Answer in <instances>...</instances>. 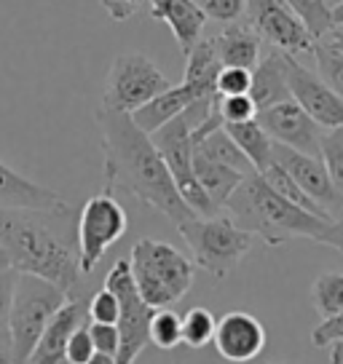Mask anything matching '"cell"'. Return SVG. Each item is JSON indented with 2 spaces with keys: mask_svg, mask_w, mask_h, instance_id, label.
<instances>
[{
  "mask_svg": "<svg viewBox=\"0 0 343 364\" xmlns=\"http://www.w3.org/2000/svg\"><path fill=\"white\" fill-rule=\"evenodd\" d=\"M335 341H343V314L322 318L320 324L311 330V343H314L317 348H327V346Z\"/></svg>",
  "mask_w": 343,
  "mask_h": 364,
  "instance_id": "74e56055",
  "label": "cell"
},
{
  "mask_svg": "<svg viewBox=\"0 0 343 364\" xmlns=\"http://www.w3.org/2000/svg\"><path fill=\"white\" fill-rule=\"evenodd\" d=\"M0 364H14L11 338H9V332H6V335H0Z\"/></svg>",
  "mask_w": 343,
  "mask_h": 364,
  "instance_id": "b9f144b4",
  "label": "cell"
},
{
  "mask_svg": "<svg viewBox=\"0 0 343 364\" xmlns=\"http://www.w3.org/2000/svg\"><path fill=\"white\" fill-rule=\"evenodd\" d=\"M250 97L252 102L258 105V110L268 107V105L292 100L290 83H287V62L282 51L268 48L263 57L258 59V65L252 68Z\"/></svg>",
  "mask_w": 343,
  "mask_h": 364,
  "instance_id": "ffe728a7",
  "label": "cell"
},
{
  "mask_svg": "<svg viewBox=\"0 0 343 364\" xmlns=\"http://www.w3.org/2000/svg\"><path fill=\"white\" fill-rule=\"evenodd\" d=\"M260 174H263V180L268 182L271 188H274L276 193L285 196L287 201H292V204H297L300 209H306V212H311V215L322 217V220H332L330 215H324V212H322L320 206L314 204V201H311L309 196H306L303 191H300V188H297L295 180H292V177H290V174H287V171L282 169V166H279L276 161H271V164H268V166H265V169L260 171Z\"/></svg>",
  "mask_w": 343,
  "mask_h": 364,
  "instance_id": "4316f807",
  "label": "cell"
},
{
  "mask_svg": "<svg viewBox=\"0 0 343 364\" xmlns=\"http://www.w3.org/2000/svg\"><path fill=\"white\" fill-rule=\"evenodd\" d=\"M218 318L204 306H194L183 314V343L188 348H204L215 338Z\"/></svg>",
  "mask_w": 343,
  "mask_h": 364,
  "instance_id": "f1b7e54d",
  "label": "cell"
},
{
  "mask_svg": "<svg viewBox=\"0 0 343 364\" xmlns=\"http://www.w3.org/2000/svg\"><path fill=\"white\" fill-rule=\"evenodd\" d=\"M322 244L343 252V217L341 220H332L330 228H327V233H324V239H322Z\"/></svg>",
  "mask_w": 343,
  "mask_h": 364,
  "instance_id": "60d3db41",
  "label": "cell"
},
{
  "mask_svg": "<svg viewBox=\"0 0 343 364\" xmlns=\"http://www.w3.org/2000/svg\"><path fill=\"white\" fill-rule=\"evenodd\" d=\"M65 204L62 193L43 188L14 171L9 164L0 161V206H33V209H48V206Z\"/></svg>",
  "mask_w": 343,
  "mask_h": 364,
  "instance_id": "44dd1931",
  "label": "cell"
},
{
  "mask_svg": "<svg viewBox=\"0 0 343 364\" xmlns=\"http://www.w3.org/2000/svg\"><path fill=\"white\" fill-rule=\"evenodd\" d=\"M126 228H129L126 209L113 193L102 191V193L92 196L75 220L80 271L92 276V271L105 257V252L110 250L115 241L124 239Z\"/></svg>",
  "mask_w": 343,
  "mask_h": 364,
  "instance_id": "9c48e42d",
  "label": "cell"
},
{
  "mask_svg": "<svg viewBox=\"0 0 343 364\" xmlns=\"http://www.w3.org/2000/svg\"><path fill=\"white\" fill-rule=\"evenodd\" d=\"M279 364H282V362H279Z\"/></svg>",
  "mask_w": 343,
  "mask_h": 364,
  "instance_id": "681fc988",
  "label": "cell"
},
{
  "mask_svg": "<svg viewBox=\"0 0 343 364\" xmlns=\"http://www.w3.org/2000/svg\"><path fill=\"white\" fill-rule=\"evenodd\" d=\"M231 139L239 145V150L250 159L252 169L263 171L274 161V139L268 136L263 126L258 124V118L241 121V124H223Z\"/></svg>",
  "mask_w": 343,
  "mask_h": 364,
  "instance_id": "cb8c5ba5",
  "label": "cell"
},
{
  "mask_svg": "<svg viewBox=\"0 0 343 364\" xmlns=\"http://www.w3.org/2000/svg\"><path fill=\"white\" fill-rule=\"evenodd\" d=\"M215 107L223 124H241L258 115V105L252 102L250 94H215Z\"/></svg>",
  "mask_w": 343,
  "mask_h": 364,
  "instance_id": "1f68e13d",
  "label": "cell"
},
{
  "mask_svg": "<svg viewBox=\"0 0 343 364\" xmlns=\"http://www.w3.org/2000/svg\"><path fill=\"white\" fill-rule=\"evenodd\" d=\"M244 19L260 41L271 48L290 54V57H303L311 54L317 38L309 33V27L300 22L285 0H247V14Z\"/></svg>",
  "mask_w": 343,
  "mask_h": 364,
  "instance_id": "8fae6325",
  "label": "cell"
},
{
  "mask_svg": "<svg viewBox=\"0 0 343 364\" xmlns=\"http://www.w3.org/2000/svg\"><path fill=\"white\" fill-rule=\"evenodd\" d=\"M100 3H102V9L107 11V16H110L113 22H126V19H132L148 0H100Z\"/></svg>",
  "mask_w": 343,
  "mask_h": 364,
  "instance_id": "ab89813d",
  "label": "cell"
},
{
  "mask_svg": "<svg viewBox=\"0 0 343 364\" xmlns=\"http://www.w3.org/2000/svg\"><path fill=\"white\" fill-rule=\"evenodd\" d=\"M86 364H115L113 353H102V351H94V356Z\"/></svg>",
  "mask_w": 343,
  "mask_h": 364,
  "instance_id": "f6af8a7d",
  "label": "cell"
},
{
  "mask_svg": "<svg viewBox=\"0 0 343 364\" xmlns=\"http://www.w3.org/2000/svg\"><path fill=\"white\" fill-rule=\"evenodd\" d=\"M16 268L0 271V335L9 332V311H11V297H14V284H16Z\"/></svg>",
  "mask_w": 343,
  "mask_h": 364,
  "instance_id": "f35d334b",
  "label": "cell"
},
{
  "mask_svg": "<svg viewBox=\"0 0 343 364\" xmlns=\"http://www.w3.org/2000/svg\"><path fill=\"white\" fill-rule=\"evenodd\" d=\"M105 287L118 297L121 303V316L115 321L118 327V351H115V364H134L137 356L145 351L150 343L148 324L153 316V308L139 297L129 260H118L105 276Z\"/></svg>",
  "mask_w": 343,
  "mask_h": 364,
  "instance_id": "30bf717a",
  "label": "cell"
},
{
  "mask_svg": "<svg viewBox=\"0 0 343 364\" xmlns=\"http://www.w3.org/2000/svg\"><path fill=\"white\" fill-rule=\"evenodd\" d=\"M252 70L244 68H223L215 83V94H250Z\"/></svg>",
  "mask_w": 343,
  "mask_h": 364,
  "instance_id": "e575fe53",
  "label": "cell"
},
{
  "mask_svg": "<svg viewBox=\"0 0 343 364\" xmlns=\"http://www.w3.org/2000/svg\"><path fill=\"white\" fill-rule=\"evenodd\" d=\"M148 6L150 16L156 22H164L172 30L183 57L201 41L206 16L194 0H148Z\"/></svg>",
  "mask_w": 343,
  "mask_h": 364,
  "instance_id": "e0dca14e",
  "label": "cell"
},
{
  "mask_svg": "<svg viewBox=\"0 0 343 364\" xmlns=\"http://www.w3.org/2000/svg\"><path fill=\"white\" fill-rule=\"evenodd\" d=\"M255 118L274 142L300 150L306 156H320V142L324 129L295 100H285V102L260 107Z\"/></svg>",
  "mask_w": 343,
  "mask_h": 364,
  "instance_id": "5bb4252c",
  "label": "cell"
},
{
  "mask_svg": "<svg viewBox=\"0 0 343 364\" xmlns=\"http://www.w3.org/2000/svg\"><path fill=\"white\" fill-rule=\"evenodd\" d=\"M199 100H206V97H201L199 91L194 89V86H188L185 80H180V83H172L167 91H161V94H156L150 102H145L142 107H137L132 115V121L142 129V132H156L159 126L169 124L172 118H177V115L183 113V110H188L194 102H199Z\"/></svg>",
  "mask_w": 343,
  "mask_h": 364,
  "instance_id": "d6986e66",
  "label": "cell"
},
{
  "mask_svg": "<svg viewBox=\"0 0 343 364\" xmlns=\"http://www.w3.org/2000/svg\"><path fill=\"white\" fill-rule=\"evenodd\" d=\"M268 335L260 318L247 311H231L223 318H218L212 346L218 353L231 364H250L263 353Z\"/></svg>",
  "mask_w": 343,
  "mask_h": 364,
  "instance_id": "9a60e30c",
  "label": "cell"
},
{
  "mask_svg": "<svg viewBox=\"0 0 343 364\" xmlns=\"http://www.w3.org/2000/svg\"><path fill=\"white\" fill-rule=\"evenodd\" d=\"M332 24H335V27H343V0H338V6L332 9Z\"/></svg>",
  "mask_w": 343,
  "mask_h": 364,
  "instance_id": "bcb514c9",
  "label": "cell"
},
{
  "mask_svg": "<svg viewBox=\"0 0 343 364\" xmlns=\"http://www.w3.org/2000/svg\"><path fill=\"white\" fill-rule=\"evenodd\" d=\"M223 65L218 59L212 38H201L199 43L185 54V83L194 86L201 97H215V83Z\"/></svg>",
  "mask_w": 343,
  "mask_h": 364,
  "instance_id": "603a6c76",
  "label": "cell"
},
{
  "mask_svg": "<svg viewBox=\"0 0 343 364\" xmlns=\"http://www.w3.org/2000/svg\"><path fill=\"white\" fill-rule=\"evenodd\" d=\"M9 268H14L11 257H9V252L3 250V244H0V271H9Z\"/></svg>",
  "mask_w": 343,
  "mask_h": 364,
  "instance_id": "7dc6e473",
  "label": "cell"
},
{
  "mask_svg": "<svg viewBox=\"0 0 343 364\" xmlns=\"http://www.w3.org/2000/svg\"><path fill=\"white\" fill-rule=\"evenodd\" d=\"M177 230L191 250L196 268H201L218 282L239 268V262L250 255L255 244V236L236 225L226 212L209 217L194 215L180 223Z\"/></svg>",
  "mask_w": 343,
  "mask_h": 364,
  "instance_id": "8992f818",
  "label": "cell"
},
{
  "mask_svg": "<svg viewBox=\"0 0 343 364\" xmlns=\"http://www.w3.org/2000/svg\"><path fill=\"white\" fill-rule=\"evenodd\" d=\"M169 86L172 80L161 73L153 59L139 51H126L110 62L107 78H105L102 107L134 113L137 107L150 102L156 94L167 91Z\"/></svg>",
  "mask_w": 343,
  "mask_h": 364,
  "instance_id": "ba28073f",
  "label": "cell"
},
{
  "mask_svg": "<svg viewBox=\"0 0 343 364\" xmlns=\"http://www.w3.org/2000/svg\"><path fill=\"white\" fill-rule=\"evenodd\" d=\"M0 244L19 273L43 276L68 297H86V273L78 262L75 215L68 201L48 209L0 206Z\"/></svg>",
  "mask_w": 343,
  "mask_h": 364,
  "instance_id": "7a4b0ae2",
  "label": "cell"
},
{
  "mask_svg": "<svg viewBox=\"0 0 343 364\" xmlns=\"http://www.w3.org/2000/svg\"><path fill=\"white\" fill-rule=\"evenodd\" d=\"M320 41H324V43H330L332 48H338L343 54V27H332L330 33L324 35V38H320Z\"/></svg>",
  "mask_w": 343,
  "mask_h": 364,
  "instance_id": "7bdbcfd3",
  "label": "cell"
},
{
  "mask_svg": "<svg viewBox=\"0 0 343 364\" xmlns=\"http://www.w3.org/2000/svg\"><path fill=\"white\" fill-rule=\"evenodd\" d=\"M194 174L196 180H199V185L204 188V193L209 196V201L218 206L220 212H223V206L228 201V196L236 191V185L247 177L244 171L226 166L220 161L206 159V156L196 153V150H194Z\"/></svg>",
  "mask_w": 343,
  "mask_h": 364,
  "instance_id": "7402d4cb",
  "label": "cell"
},
{
  "mask_svg": "<svg viewBox=\"0 0 343 364\" xmlns=\"http://www.w3.org/2000/svg\"><path fill=\"white\" fill-rule=\"evenodd\" d=\"M287 6L300 16V22L309 27V33L320 41L330 33L332 27V9L338 0H287Z\"/></svg>",
  "mask_w": 343,
  "mask_h": 364,
  "instance_id": "484cf974",
  "label": "cell"
},
{
  "mask_svg": "<svg viewBox=\"0 0 343 364\" xmlns=\"http://www.w3.org/2000/svg\"><path fill=\"white\" fill-rule=\"evenodd\" d=\"M68 300L62 287L51 284L43 276L19 273L14 284L11 311H9V338H11L14 364H27L41 332L46 330L48 318Z\"/></svg>",
  "mask_w": 343,
  "mask_h": 364,
  "instance_id": "52a82bcc",
  "label": "cell"
},
{
  "mask_svg": "<svg viewBox=\"0 0 343 364\" xmlns=\"http://www.w3.org/2000/svg\"><path fill=\"white\" fill-rule=\"evenodd\" d=\"M320 159L330 174L332 185L343 196V126L338 129H324L320 142Z\"/></svg>",
  "mask_w": 343,
  "mask_h": 364,
  "instance_id": "4dcf8cb0",
  "label": "cell"
},
{
  "mask_svg": "<svg viewBox=\"0 0 343 364\" xmlns=\"http://www.w3.org/2000/svg\"><path fill=\"white\" fill-rule=\"evenodd\" d=\"M290 94L322 129L343 126V100L320 78L317 70H309L297 57L285 54Z\"/></svg>",
  "mask_w": 343,
  "mask_h": 364,
  "instance_id": "4fadbf2b",
  "label": "cell"
},
{
  "mask_svg": "<svg viewBox=\"0 0 343 364\" xmlns=\"http://www.w3.org/2000/svg\"><path fill=\"white\" fill-rule=\"evenodd\" d=\"M86 327H89V335L94 341V348L115 356V351H118V327L115 324H102V321H89V318H86Z\"/></svg>",
  "mask_w": 343,
  "mask_h": 364,
  "instance_id": "8d00e7d4",
  "label": "cell"
},
{
  "mask_svg": "<svg viewBox=\"0 0 343 364\" xmlns=\"http://www.w3.org/2000/svg\"><path fill=\"white\" fill-rule=\"evenodd\" d=\"M94 124L100 129V142H102L107 193L132 196L148 204L150 209L161 212L174 225L196 215L183 201L150 134L132 121V115L121 110H107L100 105L94 110Z\"/></svg>",
  "mask_w": 343,
  "mask_h": 364,
  "instance_id": "6da1fadb",
  "label": "cell"
},
{
  "mask_svg": "<svg viewBox=\"0 0 343 364\" xmlns=\"http://www.w3.org/2000/svg\"><path fill=\"white\" fill-rule=\"evenodd\" d=\"M83 321H86V300L68 297L59 306L57 314L48 318L46 330L41 332L27 364H68V359H65L68 341Z\"/></svg>",
  "mask_w": 343,
  "mask_h": 364,
  "instance_id": "2e32d148",
  "label": "cell"
},
{
  "mask_svg": "<svg viewBox=\"0 0 343 364\" xmlns=\"http://www.w3.org/2000/svg\"><path fill=\"white\" fill-rule=\"evenodd\" d=\"M194 3L204 11L206 22L233 24L241 22L247 14V0H194Z\"/></svg>",
  "mask_w": 343,
  "mask_h": 364,
  "instance_id": "d6a6232c",
  "label": "cell"
},
{
  "mask_svg": "<svg viewBox=\"0 0 343 364\" xmlns=\"http://www.w3.org/2000/svg\"><path fill=\"white\" fill-rule=\"evenodd\" d=\"M132 279L150 308H169L194 287L196 265L177 247L159 239H139L129 255Z\"/></svg>",
  "mask_w": 343,
  "mask_h": 364,
  "instance_id": "277c9868",
  "label": "cell"
},
{
  "mask_svg": "<svg viewBox=\"0 0 343 364\" xmlns=\"http://www.w3.org/2000/svg\"><path fill=\"white\" fill-rule=\"evenodd\" d=\"M274 161L295 180L297 188L309 196L324 215H330L332 220H341L343 196L338 193V188L332 185L330 174H327L320 156H306V153H300V150H292V148H287V145L274 142Z\"/></svg>",
  "mask_w": 343,
  "mask_h": 364,
  "instance_id": "7c38bea8",
  "label": "cell"
},
{
  "mask_svg": "<svg viewBox=\"0 0 343 364\" xmlns=\"http://www.w3.org/2000/svg\"><path fill=\"white\" fill-rule=\"evenodd\" d=\"M311 300L322 318L343 314V273L324 271L311 284Z\"/></svg>",
  "mask_w": 343,
  "mask_h": 364,
  "instance_id": "d4e9b609",
  "label": "cell"
},
{
  "mask_svg": "<svg viewBox=\"0 0 343 364\" xmlns=\"http://www.w3.org/2000/svg\"><path fill=\"white\" fill-rule=\"evenodd\" d=\"M150 343L164 351H172L183 343V316L174 314L172 308H153V316L148 324Z\"/></svg>",
  "mask_w": 343,
  "mask_h": 364,
  "instance_id": "83f0119b",
  "label": "cell"
},
{
  "mask_svg": "<svg viewBox=\"0 0 343 364\" xmlns=\"http://www.w3.org/2000/svg\"><path fill=\"white\" fill-rule=\"evenodd\" d=\"M121 316V303H118V297L102 287V289H97L89 300H86V318L89 321H102V324H115Z\"/></svg>",
  "mask_w": 343,
  "mask_h": 364,
  "instance_id": "836d02e7",
  "label": "cell"
},
{
  "mask_svg": "<svg viewBox=\"0 0 343 364\" xmlns=\"http://www.w3.org/2000/svg\"><path fill=\"white\" fill-rule=\"evenodd\" d=\"M223 212L268 247H279L292 239H309L322 244L332 220L311 215L297 204L287 201L263 180L260 171H252L228 196Z\"/></svg>",
  "mask_w": 343,
  "mask_h": 364,
  "instance_id": "3957f363",
  "label": "cell"
},
{
  "mask_svg": "<svg viewBox=\"0 0 343 364\" xmlns=\"http://www.w3.org/2000/svg\"><path fill=\"white\" fill-rule=\"evenodd\" d=\"M212 43H215V51H218V59L223 68L252 70L258 65V59L263 57V41L247 24V19L223 24V30L212 38Z\"/></svg>",
  "mask_w": 343,
  "mask_h": 364,
  "instance_id": "ac0fdd59",
  "label": "cell"
},
{
  "mask_svg": "<svg viewBox=\"0 0 343 364\" xmlns=\"http://www.w3.org/2000/svg\"><path fill=\"white\" fill-rule=\"evenodd\" d=\"M94 351H97V348H94V341H92V335H89V327H86V321H83L78 330L70 335L65 359H68V364H86L94 356Z\"/></svg>",
  "mask_w": 343,
  "mask_h": 364,
  "instance_id": "d590c367",
  "label": "cell"
},
{
  "mask_svg": "<svg viewBox=\"0 0 343 364\" xmlns=\"http://www.w3.org/2000/svg\"><path fill=\"white\" fill-rule=\"evenodd\" d=\"M172 364H185V362H172Z\"/></svg>",
  "mask_w": 343,
  "mask_h": 364,
  "instance_id": "c3c4849f",
  "label": "cell"
},
{
  "mask_svg": "<svg viewBox=\"0 0 343 364\" xmlns=\"http://www.w3.org/2000/svg\"><path fill=\"white\" fill-rule=\"evenodd\" d=\"M212 105H215V97L199 100L188 110H183L177 118H172L169 124H164L156 132H150V139H153V145H156V150H159L164 164H167V169H169L172 180H174L177 191L183 196V201L201 217L218 215L220 209L209 201V196L204 193V188L196 180L191 132H194V126L199 121H204L206 113L212 110Z\"/></svg>",
  "mask_w": 343,
  "mask_h": 364,
  "instance_id": "5b68a950",
  "label": "cell"
},
{
  "mask_svg": "<svg viewBox=\"0 0 343 364\" xmlns=\"http://www.w3.org/2000/svg\"><path fill=\"white\" fill-rule=\"evenodd\" d=\"M311 57H314V62H317L320 78L343 100V54L338 51V48H332L330 43L317 41L314 48H311Z\"/></svg>",
  "mask_w": 343,
  "mask_h": 364,
  "instance_id": "f546056e",
  "label": "cell"
},
{
  "mask_svg": "<svg viewBox=\"0 0 343 364\" xmlns=\"http://www.w3.org/2000/svg\"><path fill=\"white\" fill-rule=\"evenodd\" d=\"M330 364H343V341L330 343Z\"/></svg>",
  "mask_w": 343,
  "mask_h": 364,
  "instance_id": "ee69618b",
  "label": "cell"
}]
</instances>
